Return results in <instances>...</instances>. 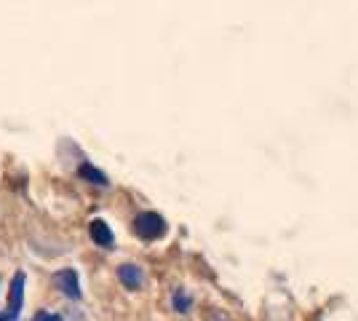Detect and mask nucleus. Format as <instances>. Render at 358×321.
<instances>
[{
    "mask_svg": "<svg viewBox=\"0 0 358 321\" xmlns=\"http://www.w3.org/2000/svg\"><path fill=\"white\" fill-rule=\"evenodd\" d=\"M54 281H57V287H59L67 297H73V300H80V284H78V273H75L73 268H67V271H59V273L54 276Z\"/></svg>",
    "mask_w": 358,
    "mask_h": 321,
    "instance_id": "obj_3",
    "label": "nucleus"
},
{
    "mask_svg": "<svg viewBox=\"0 0 358 321\" xmlns=\"http://www.w3.org/2000/svg\"><path fill=\"white\" fill-rule=\"evenodd\" d=\"M32 321H64L62 316H57V313H48V311H43V313H38Z\"/></svg>",
    "mask_w": 358,
    "mask_h": 321,
    "instance_id": "obj_8",
    "label": "nucleus"
},
{
    "mask_svg": "<svg viewBox=\"0 0 358 321\" xmlns=\"http://www.w3.org/2000/svg\"><path fill=\"white\" fill-rule=\"evenodd\" d=\"M89 233L99 246H113V241H115V236H113V230H110L105 220H91Z\"/></svg>",
    "mask_w": 358,
    "mask_h": 321,
    "instance_id": "obj_4",
    "label": "nucleus"
},
{
    "mask_svg": "<svg viewBox=\"0 0 358 321\" xmlns=\"http://www.w3.org/2000/svg\"><path fill=\"white\" fill-rule=\"evenodd\" d=\"M22 300H24V273H16L11 281V290H8V308H6V316L0 321H11L19 316L22 311Z\"/></svg>",
    "mask_w": 358,
    "mask_h": 321,
    "instance_id": "obj_2",
    "label": "nucleus"
},
{
    "mask_svg": "<svg viewBox=\"0 0 358 321\" xmlns=\"http://www.w3.org/2000/svg\"><path fill=\"white\" fill-rule=\"evenodd\" d=\"M78 174H80L83 180H89V183L99 185V187H105V185H110V180H107L105 174H102L99 169H94L91 164H80V169H78Z\"/></svg>",
    "mask_w": 358,
    "mask_h": 321,
    "instance_id": "obj_6",
    "label": "nucleus"
},
{
    "mask_svg": "<svg viewBox=\"0 0 358 321\" xmlns=\"http://www.w3.org/2000/svg\"><path fill=\"white\" fill-rule=\"evenodd\" d=\"M118 278L123 287L139 290V287H142V268H136V265H131V262H126V265H120L118 268Z\"/></svg>",
    "mask_w": 358,
    "mask_h": 321,
    "instance_id": "obj_5",
    "label": "nucleus"
},
{
    "mask_svg": "<svg viewBox=\"0 0 358 321\" xmlns=\"http://www.w3.org/2000/svg\"><path fill=\"white\" fill-rule=\"evenodd\" d=\"M134 230H136V236H139V238H145V241H155V238H161V236L166 233V220L155 212H142V214H136Z\"/></svg>",
    "mask_w": 358,
    "mask_h": 321,
    "instance_id": "obj_1",
    "label": "nucleus"
},
{
    "mask_svg": "<svg viewBox=\"0 0 358 321\" xmlns=\"http://www.w3.org/2000/svg\"><path fill=\"white\" fill-rule=\"evenodd\" d=\"M174 303H177V308H179V311H182V313H185V311L190 308V300H187V294H185V292H177V297H174Z\"/></svg>",
    "mask_w": 358,
    "mask_h": 321,
    "instance_id": "obj_7",
    "label": "nucleus"
}]
</instances>
